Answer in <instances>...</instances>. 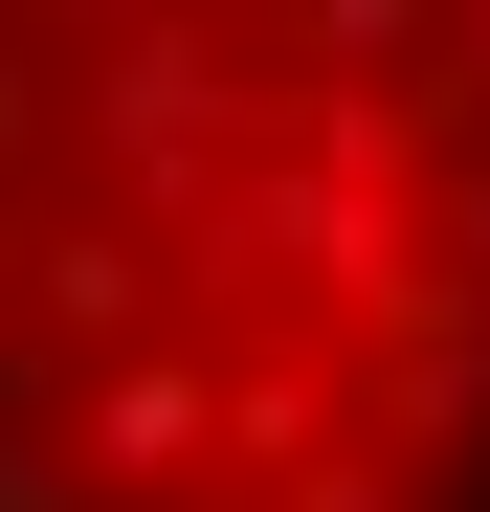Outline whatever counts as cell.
<instances>
[{
  "label": "cell",
  "instance_id": "1",
  "mask_svg": "<svg viewBox=\"0 0 490 512\" xmlns=\"http://www.w3.org/2000/svg\"><path fill=\"white\" fill-rule=\"evenodd\" d=\"M0 512H490L468 0L0 23Z\"/></svg>",
  "mask_w": 490,
  "mask_h": 512
}]
</instances>
